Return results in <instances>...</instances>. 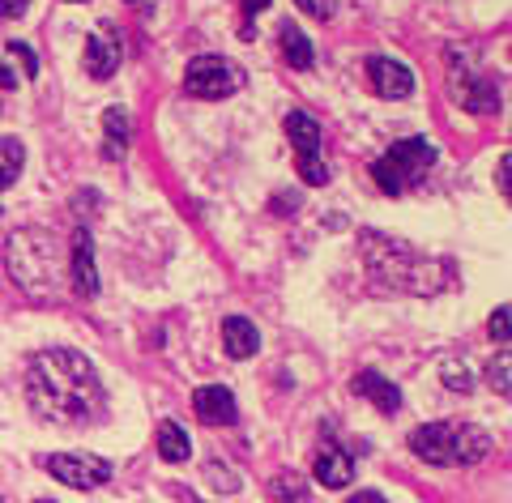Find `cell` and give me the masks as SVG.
<instances>
[{
	"instance_id": "cell-6",
	"label": "cell",
	"mask_w": 512,
	"mask_h": 503,
	"mask_svg": "<svg viewBox=\"0 0 512 503\" xmlns=\"http://www.w3.org/2000/svg\"><path fill=\"white\" fill-rule=\"evenodd\" d=\"M414 457L427 465H457V427L453 423H427L410 431Z\"/></svg>"
},
{
	"instance_id": "cell-19",
	"label": "cell",
	"mask_w": 512,
	"mask_h": 503,
	"mask_svg": "<svg viewBox=\"0 0 512 503\" xmlns=\"http://www.w3.org/2000/svg\"><path fill=\"white\" fill-rule=\"evenodd\" d=\"M466 103L474 116H491V111H500V94H495V86H487V81H478V86L466 94Z\"/></svg>"
},
{
	"instance_id": "cell-5",
	"label": "cell",
	"mask_w": 512,
	"mask_h": 503,
	"mask_svg": "<svg viewBox=\"0 0 512 503\" xmlns=\"http://www.w3.org/2000/svg\"><path fill=\"white\" fill-rule=\"evenodd\" d=\"M43 469L64 486H77V491H90V486H103L111 478V465L103 457H73V452H60V457H43Z\"/></svg>"
},
{
	"instance_id": "cell-20",
	"label": "cell",
	"mask_w": 512,
	"mask_h": 503,
	"mask_svg": "<svg viewBox=\"0 0 512 503\" xmlns=\"http://www.w3.org/2000/svg\"><path fill=\"white\" fill-rule=\"evenodd\" d=\"M299 175L303 184H329V167L320 154H299Z\"/></svg>"
},
{
	"instance_id": "cell-32",
	"label": "cell",
	"mask_w": 512,
	"mask_h": 503,
	"mask_svg": "<svg viewBox=\"0 0 512 503\" xmlns=\"http://www.w3.org/2000/svg\"><path fill=\"white\" fill-rule=\"evenodd\" d=\"M69 5H86V0H69Z\"/></svg>"
},
{
	"instance_id": "cell-7",
	"label": "cell",
	"mask_w": 512,
	"mask_h": 503,
	"mask_svg": "<svg viewBox=\"0 0 512 503\" xmlns=\"http://www.w3.org/2000/svg\"><path fill=\"white\" fill-rule=\"evenodd\" d=\"M367 81H372V90L380 99H410L414 94V73L402 60H389V56L367 60Z\"/></svg>"
},
{
	"instance_id": "cell-25",
	"label": "cell",
	"mask_w": 512,
	"mask_h": 503,
	"mask_svg": "<svg viewBox=\"0 0 512 503\" xmlns=\"http://www.w3.org/2000/svg\"><path fill=\"white\" fill-rule=\"evenodd\" d=\"M491 337L500 346H508V307H495V316H491Z\"/></svg>"
},
{
	"instance_id": "cell-23",
	"label": "cell",
	"mask_w": 512,
	"mask_h": 503,
	"mask_svg": "<svg viewBox=\"0 0 512 503\" xmlns=\"http://www.w3.org/2000/svg\"><path fill=\"white\" fill-rule=\"evenodd\" d=\"M491 388H495L500 397H508V388H512V384H508V350L491 363Z\"/></svg>"
},
{
	"instance_id": "cell-3",
	"label": "cell",
	"mask_w": 512,
	"mask_h": 503,
	"mask_svg": "<svg viewBox=\"0 0 512 503\" xmlns=\"http://www.w3.org/2000/svg\"><path fill=\"white\" fill-rule=\"evenodd\" d=\"M431 162H436V145L423 141V137H406L397 141L389 154L376 158L372 167V180L380 192H389V197H397V192H406L423 180V175L431 171Z\"/></svg>"
},
{
	"instance_id": "cell-12",
	"label": "cell",
	"mask_w": 512,
	"mask_h": 503,
	"mask_svg": "<svg viewBox=\"0 0 512 503\" xmlns=\"http://www.w3.org/2000/svg\"><path fill=\"white\" fill-rule=\"evenodd\" d=\"M222 346H227L231 359H252L256 346H261V333H256L252 320L227 316V320H222Z\"/></svg>"
},
{
	"instance_id": "cell-22",
	"label": "cell",
	"mask_w": 512,
	"mask_h": 503,
	"mask_svg": "<svg viewBox=\"0 0 512 503\" xmlns=\"http://www.w3.org/2000/svg\"><path fill=\"white\" fill-rule=\"evenodd\" d=\"M9 56L22 64V69H26V77H39V60H35V52H30L26 43H18V39H13V43H9Z\"/></svg>"
},
{
	"instance_id": "cell-24",
	"label": "cell",
	"mask_w": 512,
	"mask_h": 503,
	"mask_svg": "<svg viewBox=\"0 0 512 503\" xmlns=\"http://www.w3.org/2000/svg\"><path fill=\"white\" fill-rule=\"evenodd\" d=\"M286 495H291V499H299V495H303L299 474H278V478H274V499H286Z\"/></svg>"
},
{
	"instance_id": "cell-29",
	"label": "cell",
	"mask_w": 512,
	"mask_h": 503,
	"mask_svg": "<svg viewBox=\"0 0 512 503\" xmlns=\"http://www.w3.org/2000/svg\"><path fill=\"white\" fill-rule=\"evenodd\" d=\"M261 9H269V0H244V13H248V18H256Z\"/></svg>"
},
{
	"instance_id": "cell-9",
	"label": "cell",
	"mask_w": 512,
	"mask_h": 503,
	"mask_svg": "<svg viewBox=\"0 0 512 503\" xmlns=\"http://www.w3.org/2000/svg\"><path fill=\"white\" fill-rule=\"evenodd\" d=\"M355 478V461H350V452L338 448V444H325L316 452V482L329 486V491H342V486Z\"/></svg>"
},
{
	"instance_id": "cell-15",
	"label": "cell",
	"mask_w": 512,
	"mask_h": 503,
	"mask_svg": "<svg viewBox=\"0 0 512 503\" xmlns=\"http://www.w3.org/2000/svg\"><path fill=\"white\" fill-rule=\"evenodd\" d=\"M278 39H282V56H286V60H291V64H295V69H312V60H316V52H312V39H308V35H303V30H299V26H291V22H286Z\"/></svg>"
},
{
	"instance_id": "cell-18",
	"label": "cell",
	"mask_w": 512,
	"mask_h": 503,
	"mask_svg": "<svg viewBox=\"0 0 512 503\" xmlns=\"http://www.w3.org/2000/svg\"><path fill=\"white\" fill-rule=\"evenodd\" d=\"M22 162H26V150H22V141H0V192L13 188V180L22 175Z\"/></svg>"
},
{
	"instance_id": "cell-16",
	"label": "cell",
	"mask_w": 512,
	"mask_h": 503,
	"mask_svg": "<svg viewBox=\"0 0 512 503\" xmlns=\"http://www.w3.org/2000/svg\"><path fill=\"white\" fill-rule=\"evenodd\" d=\"M188 452H192V444H188V431L184 427L158 423V457L171 461V465H180V461H188Z\"/></svg>"
},
{
	"instance_id": "cell-26",
	"label": "cell",
	"mask_w": 512,
	"mask_h": 503,
	"mask_svg": "<svg viewBox=\"0 0 512 503\" xmlns=\"http://www.w3.org/2000/svg\"><path fill=\"white\" fill-rule=\"evenodd\" d=\"M295 5L308 13V18H320V22H325L329 13H333V0H295Z\"/></svg>"
},
{
	"instance_id": "cell-30",
	"label": "cell",
	"mask_w": 512,
	"mask_h": 503,
	"mask_svg": "<svg viewBox=\"0 0 512 503\" xmlns=\"http://www.w3.org/2000/svg\"><path fill=\"white\" fill-rule=\"evenodd\" d=\"M350 503H384V495H376V491H359Z\"/></svg>"
},
{
	"instance_id": "cell-1",
	"label": "cell",
	"mask_w": 512,
	"mask_h": 503,
	"mask_svg": "<svg viewBox=\"0 0 512 503\" xmlns=\"http://www.w3.org/2000/svg\"><path fill=\"white\" fill-rule=\"evenodd\" d=\"M26 401L43 423L56 427H86L103 410V380L94 363L77 350L52 346L30 359L26 371Z\"/></svg>"
},
{
	"instance_id": "cell-34",
	"label": "cell",
	"mask_w": 512,
	"mask_h": 503,
	"mask_svg": "<svg viewBox=\"0 0 512 503\" xmlns=\"http://www.w3.org/2000/svg\"><path fill=\"white\" fill-rule=\"evenodd\" d=\"M295 503H308V499H303V495H299V499H295Z\"/></svg>"
},
{
	"instance_id": "cell-4",
	"label": "cell",
	"mask_w": 512,
	"mask_h": 503,
	"mask_svg": "<svg viewBox=\"0 0 512 503\" xmlns=\"http://www.w3.org/2000/svg\"><path fill=\"white\" fill-rule=\"evenodd\" d=\"M244 86V73H239V64L222 60V56H197L188 60V73H184V90L192 99H227Z\"/></svg>"
},
{
	"instance_id": "cell-33",
	"label": "cell",
	"mask_w": 512,
	"mask_h": 503,
	"mask_svg": "<svg viewBox=\"0 0 512 503\" xmlns=\"http://www.w3.org/2000/svg\"><path fill=\"white\" fill-rule=\"evenodd\" d=\"M35 503H52V499H35Z\"/></svg>"
},
{
	"instance_id": "cell-27",
	"label": "cell",
	"mask_w": 512,
	"mask_h": 503,
	"mask_svg": "<svg viewBox=\"0 0 512 503\" xmlns=\"http://www.w3.org/2000/svg\"><path fill=\"white\" fill-rule=\"evenodd\" d=\"M30 0H0V22H13V18H22Z\"/></svg>"
},
{
	"instance_id": "cell-28",
	"label": "cell",
	"mask_w": 512,
	"mask_h": 503,
	"mask_svg": "<svg viewBox=\"0 0 512 503\" xmlns=\"http://www.w3.org/2000/svg\"><path fill=\"white\" fill-rule=\"evenodd\" d=\"M0 86H5V90H13V86H18V73H13L5 60H0Z\"/></svg>"
},
{
	"instance_id": "cell-11",
	"label": "cell",
	"mask_w": 512,
	"mask_h": 503,
	"mask_svg": "<svg viewBox=\"0 0 512 503\" xmlns=\"http://www.w3.org/2000/svg\"><path fill=\"white\" fill-rule=\"evenodd\" d=\"M69 261H73V286H77V295H94V290H99V273H94V243H90L86 231L73 235Z\"/></svg>"
},
{
	"instance_id": "cell-14",
	"label": "cell",
	"mask_w": 512,
	"mask_h": 503,
	"mask_svg": "<svg viewBox=\"0 0 512 503\" xmlns=\"http://www.w3.org/2000/svg\"><path fill=\"white\" fill-rule=\"evenodd\" d=\"M286 137L295 141L299 154H316L320 150V124L308 116V111H291V116H286Z\"/></svg>"
},
{
	"instance_id": "cell-21",
	"label": "cell",
	"mask_w": 512,
	"mask_h": 503,
	"mask_svg": "<svg viewBox=\"0 0 512 503\" xmlns=\"http://www.w3.org/2000/svg\"><path fill=\"white\" fill-rule=\"evenodd\" d=\"M444 384L453 388V393H470V388H474L470 371H466V367H457V363H444Z\"/></svg>"
},
{
	"instance_id": "cell-17",
	"label": "cell",
	"mask_w": 512,
	"mask_h": 503,
	"mask_svg": "<svg viewBox=\"0 0 512 503\" xmlns=\"http://www.w3.org/2000/svg\"><path fill=\"white\" fill-rule=\"evenodd\" d=\"M103 133H107V145H103V154L107 158H120L128 150V116L120 107H107L103 111Z\"/></svg>"
},
{
	"instance_id": "cell-8",
	"label": "cell",
	"mask_w": 512,
	"mask_h": 503,
	"mask_svg": "<svg viewBox=\"0 0 512 503\" xmlns=\"http://www.w3.org/2000/svg\"><path fill=\"white\" fill-rule=\"evenodd\" d=\"M192 410H197V418L205 427H231L239 418V405L231 397V388H222V384L197 388V393H192Z\"/></svg>"
},
{
	"instance_id": "cell-2",
	"label": "cell",
	"mask_w": 512,
	"mask_h": 503,
	"mask_svg": "<svg viewBox=\"0 0 512 503\" xmlns=\"http://www.w3.org/2000/svg\"><path fill=\"white\" fill-rule=\"evenodd\" d=\"M5 265H9V278L18 282L26 295L56 299L64 256H60V243L47 235V231H39V226L13 231L9 243H5Z\"/></svg>"
},
{
	"instance_id": "cell-10",
	"label": "cell",
	"mask_w": 512,
	"mask_h": 503,
	"mask_svg": "<svg viewBox=\"0 0 512 503\" xmlns=\"http://www.w3.org/2000/svg\"><path fill=\"white\" fill-rule=\"evenodd\" d=\"M355 393L372 401L380 414H397V410H402V393H397V384L384 380L380 371H359V376H355Z\"/></svg>"
},
{
	"instance_id": "cell-13",
	"label": "cell",
	"mask_w": 512,
	"mask_h": 503,
	"mask_svg": "<svg viewBox=\"0 0 512 503\" xmlns=\"http://www.w3.org/2000/svg\"><path fill=\"white\" fill-rule=\"evenodd\" d=\"M116 69H120V43L111 39V35H94V39L86 43V73L99 77V81H107Z\"/></svg>"
},
{
	"instance_id": "cell-31",
	"label": "cell",
	"mask_w": 512,
	"mask_h": 503,
	"mask_svg": "<svg viewBox=\"0 0 512 503\" xmlns=\"http://www.w3.org/2000/svg\"><path fill=\"white\" fill-rule=\"evenodd\" d=\"M500 192H504V197H508V154L500 158Z\"/></svg>"
}]
</instances>
